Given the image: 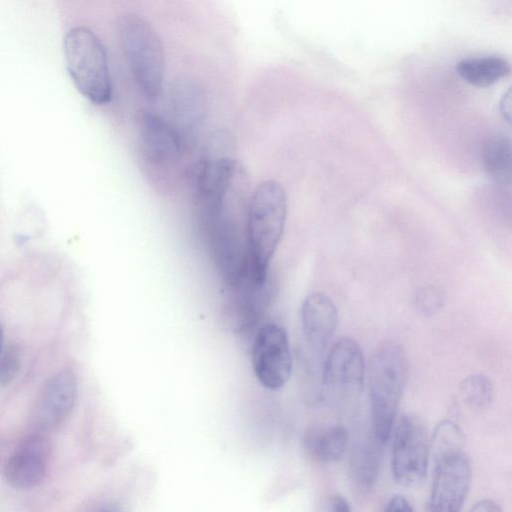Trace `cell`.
Returning <instances> with one entry per match:
<instances>
[{
	"mask_svg": "<svg viewBox=\"0 0 512 512\" xmlns=\"http://www.w3.org/2000/svg\"><path fill=\"white\" fill-rule=\"evenodd\" d=\"M2 343H3V330L0 326V352H1Z\"/></svg>",
	"mask_w": 512,
	"mask_h": 512,
	"instance_id": "cell-27",
	"label": "cell"
},
{
	"mask_svg": "<svg viewBox=\"0 0 512 512\" xmlns=\"http://www.w3.org/2000/svg\"><path fill=\"white\" fill-rule=\"evenodd\" d=\"M387 512H398V511H413L409 501L402 495H395L392 497L385 508Z\"/></svg>",
	"mask_w": 512,
	"mask_h": 512,
	"instance_id": "cell-23",
	"label": "cell"
},
{
	"mask_svg": "<svg viewBox=\"0 0 512 512\" xmlns=\"http://www.w3.org/2000/svg\"><path fill=\"white\" fill-rule=\"evenodd\" d=\"M127 65L142 94L156 99L162 92L165 54L155 30L138 15L126 13L116 23Z\"/></svg>",
	"mask_w": 512,
	"mask_h": 512,
	"instance_id": "cell-5",
	"label": "cell"
},
{
	"mask_svg": "<svg viewBox=\"0 0 512 512\" xmlns=\"http://www.w3.org/2000/svg\"><path fill=\"white\" fill-rule=\"evenodd\" d=\"M287 213L286 194L275 180L260 183L249 198L247 209V281L264 285L268 269L284 230Z\"/></svg>",
	"mask_w": 512,
	"mask_h": 512,
	"instance_id": "cell-2",
	"label": "cell"
},
{
	"mask_svg": "<svg viewBox=\"0 0 512 512\" xmlns=\"http://www.w3.org/2000/svg\"><path fill=\"white\" fill-rule=\"evenodd\" d=\"M301 323L308 344L322 353L337 327V308L327 295L312 293L302 304Z\"/></svg>",
	"mask_w": 512,
	"mask_h": 512,
	"instance_id": "cell-13",
	"label": "cell"
},
{
	"mask_svg": "<svg viewBox=\"0 0 512 512\" xmlns=\"http://www.w3.org/2000/svg\"><path fill=\"white\" fill-rule=\"evenodd\" d=\"M76 391V378L69 370L49 379L32 410L33 427L44 432L61 424L73 408Z\"/></svg>",
	"mask_w": 512,
	"mask_h": 512,
	"instance_id": "cell-12",
	"label": "cell"
},
{
	"mask_svg": "<svg viewBox=\"0 0 512 512\" xmlns=\"http://www.w3.org/2000/svg\"><path fill=\"white\" fill-rule=\"evenodd\" d=\"M195 190L217 269L230 287H237L249 272L247 175L230 156H211L196 168Z\"/></svg>",
	"mask_w": 512,
	"mask_h": 512,
	"instance_id": "cell-1",
	"label": "cell"
},
{
	"mask_svg": "<svg viewBox=\"0 0 512 512\" xmlns=\"http://www.w3.org/2000/svg\"><path fill=\"white\" fill-rule=\"evenodd\" d=\"M459 76L476 87H488L508 75L509 62L499 56L466 58L456 65Z\"/></svg>",
	"mask_w": 512,
	"mask_h": 512,
	"instance_id": "cell-17",
	"label": "cell"
},
{
	"mask_svg": "<svg viewBox=\"0 0 512 512\" xmlns=\"http://www.w3.org/2000/svg\"><path fill=\"white\" fill-rule=\"evenodd\" d=\"M366 374L372 434L384 445L390 438L408 378V362L404 350L394 343L383 344L370 358Z\"/></svg>",
	"mask_w": 512,
	"mask_h": 512,
	"instance_id": "cell-3",
	"label": "cell"
},
{
	"mask_svg": "<svg viewBox=\"0 0 512 512\" xmlns=\"http://www.w3.org/2000/svg\"><path fill=\"white\" fill-rule=\"evenodd\" d=\"M460 395L468 407L482 409L492 400L493 386L485 375H470L461 382Z\"/></svg>",
	"mask_w": 512,
	"mask_h": 512,
	"instance_id": "cell-20",
	"label": "cell"
},
{
	"mask_svg": "<svg viewBox=\"0 0 512 512\" xmlns=\"http://www.w3.org/2000/svg\"><path fill=\"white\" fill-rule=\"evenodd\" d=\"M252 364L258 381L267 389L278 390L292 373V355L286 331L274 323L258 330L252 348Z\"/></svg>",
	"mask_w": 512,
	"mask_h": 512,
	"instance_id": "cell-7",
	"label": "cell"
},
{
	"mask_svg": "<svg viewBox=\"0 0 512 512\" xmlns=\"http://www.w3.org/2000/svg\"><path fill=\"white\" fill-rule=\"evenodd\" d=\"M417 306L423 313H433L440 306L439 294L434 291L421 292L417 299Z\"/></svg>",
	"mask_w": 512,
	"mask_h": 512,
	"instance_id": "cell-22",
	"label": "cell"
},
{
	"mask_svg": "<svg viewBox=\"0 0 512 512\" xmlns=\"http://www.w3.org/2000/svg\"><path fill=\"white\" fill-rule=\"evenodd\" d=\"M167 108L173 121L181 127H192L205 113L206 96L201 84L190 77H180L170 86Z\"/></svg>",
	"mask_w": 512,
	"mask_h": 512,
	"instance_id": "cell-14",
	"label": "cell"
},
{
	"mask_svg": "<svg viewBox=\"0 0 512 512\" xmlns=\"http://www.w3.org/2000/svg\"><path fill=\"white\" fill-rule=\"evenodd\" d=\"M348 441V431L342 425L313 426L303 435L306 454L319 463L340 460L346 451Z\"/></svg>",
	"mask_w": 512,
	"mask_h": 512,
	"instance_id": "cell-15",
	"label": "cell"
},
{
	"mask_svg": "<svg viewBox=\"0 0 512 512\" xmlns=\"http://www.w3.org/2000/svg\"><path fill=\"white\" fill-rule=\"evenodd\" d=\"M500 112L502 116L507 120L510 121L511 118V91L508 90L501 99L500 102Z\"/></svg>",
	"mask_w": 512,
	"mask_h": 512,
	"instance_id": "cell-26",
	"label": "cell"
},
{
	"mask_svg": "<svg viewBox=\"0 0 512 512\" xmlns=\"http://www.w3.org/2000/svg\"><path fill=\"white\" fill-rule=\"evenodd\" d=\"M501 507L495 503L494 501L492 500H488V499H484V500H481L477 503H475V505L473 507H471V511H482V512H495V511H501Z\"/></svg>",
	"mask_w": 512,
	"mask_h": 512,
	"instance_id": "cell-25",
	"label": "cell"
},
{
	"mask_svg": "<svg viewBox=\"0 0 512 512\" xmlns=\"http://www.w3.org/2000/svg\"><path fill=\"white\" fill-rule=\"evenodd\" d=\"M366 366L358 343L349 338L339 339L331 348L323 368L326 392L336 397H351L361 391Z\"/></svg>",
	"mask_w": 512,
	"mask_h": 512,
	"instance_id": "cell-9",
	"label": "cell"
},
{
	"mask_svg": "<svg viewBox=\"0 0 512 512\" xmlns=\"http://www.w3.org/2000/svg\"><path fill=\"white\" fill-rule=\"evenodd\" d=\"M19 368L20 355L15 347H10L0 352V388L12 382Z\"/></svg>",
	"mask_w": 512,
	"mask_h": 512,
	"instance_id": "cell-21",
	"label": "cell"
},
{
	"mask_svg": "<svg viewBox=\"0 0 512 512\" xmlns=\"http://www.w3.org/2000/svg\"><path fill=\"white\" fill-rule=\"evenodd\" d=\"M434 462L433 481L428 510L432 512L460 511L471 483V466L463 451L442 455Z\"/></svg>",
	"mask_w": 512,
	"mask_h": 512,
	"instance_id": "cell-8",
	"label": "cell"
},
{
	"mask_svg": "<svg viewBox=\"0 0 512 512\" xmlns=\"http://www.w3.org/2000/svg\"><path fill=\"white\" fill-rule=\"evenodd\" d=\"M429 437L423 421L414 414L401 417L395 429L391 471L395 482L405 488L420 485L429 461Z\"/></svg>",
	"mask_w": 512,
	"mask_h": 512,
	"instance_id": "cell-6",
	"label": "cell"
},
{
	"mask_svg": "<svg viewBox=\"0 0 512 512\" xmlns=\"http://www.w3.org/2000/svg\"><path fill=\"white\" fill-rule=\"evenodd\" d=\"M464 437L459 426L452 420H443L436 426L429 439V453L433 460L456 451H462Z\"/></svg>",
	"mask_w": 512,
	"mask_h": 512,
	"instance_id": "cell-19",
	"label": "cell"
},
{
	"mask_svg": "<svg viewBox=\"0 0 512 512\" xmlns=\"http://www.w3.org/2000/svg\"><path fill=\"white\" fill-rule=\"evenodd\" d=\"M136 126L140 151L153 165H171L182 150L179 131L162 116L148 110L137 114Z\"/></svg>",
	"mask_w": 512,
	"mask_h": 512,
	"instance_id": "cell-11",
	"label": "cell"
},
{
	"mask_svg": "<svg viewBox=\"0 0 512 512\" xmlns=\"http://www.w3.org/2000/svg\"><path fill=\"white\" fill-rule=\"evenodd\" d=\"M327 510L329 511H340V512H348L351 511L349 503L347 500L341 495H334L330 498L327 506Z\"/></svg>",
	"mask_w": 512,
	"mask_h": 512,
	"instance_id": "cell-24",
	"label": "cell"
},
{
	"mask_svg": "<svg viewBox=\"0 0 512 512\" xmlns=\"http://www.w3.org/2000/svg\"><path fill=\"white\" fill-rule=\"evenodd\" d=\"M483 164L486 172L495 181L509 182L511 174L510 141L500 135L486 140L483 146Z\"/></svg>",
	"mask_w": 512,
	"mask_h": 512,
	"instance_id": "cell-18",
	"label": "cell"
},
{
	"mask_svg": "<svg viewBox=\"0 0 512 512\" xmlns=\"http://www.w3.org/2000/svg\"><path fill=\"white\" fill-rule=\"evenodd\" d=\"M63 52L66 69L77 90L93 104L110 102L108 56L96 33L83 25L71 27L63 38Z\"/></svg>",
	"mask_w": 512,
	"mask_h": 512,
	"instance_id": "cell-4",
	"label": "cell"
},
{
	"mask_svg": "<svg viewBox=\"0 0 512 512\" xmlns=\"http://www.w3.org/2000/svg\"><path fill=\"white\" fill-rule=\"evenodd\" d=\"M382 446L372 435L353 447L350 454V475L359 489L368 490L374 486L381 466Z\"/></svg>",
	"mask_w": 512,
	"mask_h": 512,
	"instance_id": "cell-16",
	"label": "cell"
},
{
	"mask_svg": "<svg viewBox=\"0 0 512 512\" xmlns=\"http://www.w3.org/2000/svg\"><path fill=\"white\" fill-rule=\"evenodd\" d=\"M51 453V441L41 431L27 436L6 462V481L17 489L36 487L46 476Z\"/></svg>",
	"mask_w": 512,
	"mask_h": 512,
	"instance_id": "cell-10",
	"label": "cell"
}]
</instances>
